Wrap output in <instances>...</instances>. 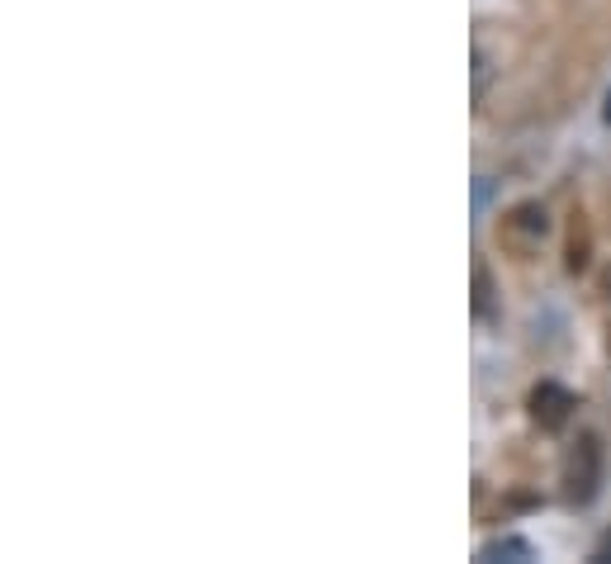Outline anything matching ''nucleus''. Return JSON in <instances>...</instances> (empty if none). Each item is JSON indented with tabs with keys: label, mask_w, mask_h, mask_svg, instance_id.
Returning a JSON list of instances; mask_svg holds the SVG:
<instances>
[{
	"label": "nucleus",
	"mask_w": 611,
	"mask_h": 564,
	"mask_svg": "<svg viewBox=\"0 0 611 564\" xmlns=\"http://www.w3.org/2000/svg\"><path fill=\"white\" fill-rule=\"evenodd\" d=\"M598 479H602L598 436H578L574 451L564 456V498H569V503H592V494H598Z\"/></svg>",
	"instance_id": "f257e3e1"
},
{
	"label": "nucleus",
	"mask_w": 611,
	"mask_h": 564,
	"mask_svg": "<svg viewBox=\"0 0 611 564\" xmlns=\"http://www.w3.org/2000/svg\"><path fill=\"white\" fill-rule=\"evenodd\" d=\"M574 417V394L555 380H541L531 389V422H536L541 432H564Z\"/></svg>",
	"instance_id": "f03ea898"
},
{
	"label": "nucleus",
	"mask_w": 611,
	"mask_h": 564,
	"mask_svg": "<svg viewBox=\"0 0 611 564\" xmlns=\"http://www.w3.org/2000/svg\"><path fill=\"white\" fill-rule=\"evenodd\" d=\"M545 232H550V218H545L541 205H516L508 218H503V242L516 247V252H531Z\"/></svg>",
	"instance_id": "7ed1b4c3"
},
{
	"label": "nucleus",
	"mask_w": 611,
	"mask_h": 564,
	"mask_svg": "<svg viewBox=\"0 0 611 564\" xmlns=\"http://www.w3.org/2000/svg\"><path fill=\"white\" fill-rule=\"evenodd\" d=\"M498 555H512V560H531V555H536V551H531V545L526 541H493V545H483V551H479V560H498Z\"/></svg>",
	"instance_id": "20e7f679"
},
{
	"label": "nucleus",
	"mask_w": 611,
	"mask_h": 564,
	"mask_svg": "<svg viewBox=\"0 0 611 564\" xmlns=\"http://www.w3.org/2000/svg\"><path fill=\"white\" fill-rule=\"evenodd\" d=\"M489 300H493V285H489V265H474V308L489 313Z\"/></svg>",
	"instance_id": "39448f33"
},
{
	"label": "nucleus",
	"mask_w": 611,
	"mask_h": 564,
	"mask_svg": "<svg viewBox=\"0 0 611 564\" xmlns=\"http://www.w3.org/2000/svg\"><path fill=\"white\" fill-rule=\"evenodd\" d=\"M607 119H611V109H607Z\"/></svg>",
	"instance_id": "423d86ee"
}]
</instances>
